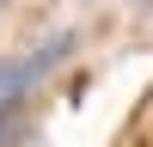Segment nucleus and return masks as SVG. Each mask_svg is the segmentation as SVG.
Masks as SVG:
<instances>
[{
    "instance_id": "obj_1",
    "label": "nucleus",
    "mask_w": 153,
    "mask_h": 147,
    "mask_svg": "<svg viewBox=\"0 0 153 147\" xmlns=\"http://www.w3.org/2000/svg\"><path fill=\"white\" fill-rule=\"evenodd\" d=\"M68 55V37H55V43L43 49V55H25V61H0V141L12 135V117H19V104H25V92H31L37 80H43L55 61Z\"/></svg>"
},
{
    "instance_id": "obj_2",
    "label": "nucleus",
    "mask_w": 153,
    "mask_h": 147,
    "mask_svg": "<svg viewBox=\"0 0 153 147\" xmlns=\"http://www.w3.org/2000/svg\"><path fill=\"white\" fill-rule=\"evenodd\" d=\"M135 6H153V0H135Z\"/></svg>"
}]
</instances>
